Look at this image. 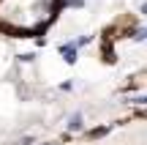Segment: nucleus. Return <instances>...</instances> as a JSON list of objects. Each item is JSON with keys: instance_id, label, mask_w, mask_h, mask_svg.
Listing matches in <instances>:
<instances>
[{"instance_id": "nucleus-1", "label": "nucleus", "mask_w": 147, "mask_h": 145, "mask_svg": "<svg viewBox=\"0 0 147 145\" xmlns=\"http://www.w3.org/2000/svg\"><path fill=\"white\" fill-rule=\"evenodd\" d=\"M55 14V0H0V25L11 30H38Z\"/></svg>"}]
</instances>
